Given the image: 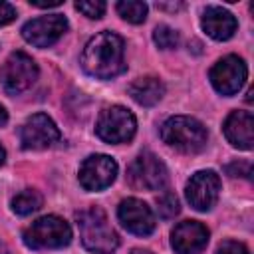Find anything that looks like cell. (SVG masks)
Instances as JSON below:
<instances>
[{"instance_id":"1","label":"cell","mask_w":254,"mask_h":254,"mask_svg":"<svg viewBox=\"0 0 254 254\" xmlns=\"http://www.w3.org/2000/svg\"><path fill=\"white\" fill-rule=\"evenodd\" d=\"M81 67L85 73L97 79H111L125 71V44L115 32L95 34L83 48Z\"/></svg>"},{"instance_id":"2","label":"cell","mask_w":254,"mask_h":254,"mask_svg":"<svg viewBox=\"0 0 254 254\" xmlns=\"http://www.w3.org/2000/svg\"><path fill=\"white\" fill-rule=\"evenodd\" d=\"M81 244L95 254H111L119 246L117 232L111 228L105 212L97 206L75 214Z\"/></svg>"},{"instance_id":"3","label":"cell","mask_w":254,"mask_h":254,"mask_svg":"<svg viewBox=\"0 0 254 254\" xmlns=\"http://www.w3.org/2000/svg\"><path fill=\"white\" fill-rule=\"evenodd\" d=\"M161 137L175 151L185 153V155H194L206 147L208 133H206V127L198 119L189 117V115H175L163 123Z\"/></svg>"},{"instance_id":"4","label":"cell","mask_w":254,"mask_h":254,"mask_svg":"<svg viewBox=\"0 0 254 254\" xmlns=\"http://www.w3.org/2000/svg\"><path fill=\"white\" fill-rule=\"evenodd\" d=\"M22 240L32 250L64 248L71 242V228L64 218H60L56 214H48V216L34 220L24 230Z\"/></svg>"},{"instance_id":"5","label":"cell","mask_w":254,"mask_h":254,"mask_svg":"<svg viewBox=\"0 0 254 254\" xmlns=\"http://www.w3.org/2000/svg\"><path fill=\"white\" fill-rule=\"evenodd\" d=\"M137 129L135 115L123 105L105 107L95 123V133L105 143H127L133 139Z\"/></svg>"},{"instance_id":"6","label":"cell","mask_w":254,"mask_h":254,"mask_svg":"<svg viewBox=\"0 0 254 254\" xmlns=\"http://www.w3.org/2000/svg\"><path fill=\"white\" fill-rule=\"evenodd\" d=\"M38 79L36 62L24 52H12L0 67V83L6 93L18 95L30 89Z\"/></svg>"},{"instance_id":"7","label":"cell","mask_w":254,"mask_h":254,"mask_svg":"<svg viewBox=\"0 0 254 254\" xmlns=\"http://www.w3.org/2000/svg\"><path fill=\"white\" fill-rule=\"evenodd\" d=\"M127 179H129L131 187H135V189H143V190H161V189L167 187L169 173H167L165 163H163L157 155L145 151V153H141V155L129 165Z\"/></svg>"},{"instance_id":"8","label":"cell","mask_w":254,"mask_h":254,"mask_svg":"<svg viewBox=\"0 0 254 254\" xmlns=\"http://www.w3.org/2000/svg\"><path fill=\"white\" fill-rule=\"evenodd\" d=\"M210 83L212 87L222 93V95H234L242 89L246 77H248V67L242 58L238 56H224L210 67Z\"/></svg>"},{"instance_id":"9","label":"cell","mask_w":254,"mask_h":254,"mask_svg":"<svg viewBox=\"0 0 254 254\" xmlns=\"http://www.w3.org/2000/svg\"><path fill=\"white\" fill-rule=\"evenodd\" d=\"M67 32V20L64 14L40 16L24 24L22 38L36 48H50Z\"/></svg>"},{"instance_id":"10","label":"cell","mask_w":254,"mask_h":254,"mask_svg":"<svg viewBox=\"0 0 254 254\" xmlns=\"http://www.w3.org/2000/svg\"><path fill=\"white\" fill-rule=\"evenodd\" d=\"M185 194H187V200L190 202V206L194 210L206 212L218 200V194H220V177L214 171H210V169L198 171V173H194L189 179L187 189H185Z\"/></svg>"},{"instance_id":"11","label":"cell","mask_w":254,"mask_h":254,"mask_svg":"<svg viewBox=\"0 0 254 254\" xmlns=\"http://www.w3.org/2000/svg\"><path fill=\"white\" fill-rule=\"evenodd\" d=\"M62 137L58 125L48 117L46 113H36L26 119V123L20 129V143L24 149H48L54 143H58Z\"/></svg>"},{"instance_id":"12","label":"cell","mask_w":254,"mask_h":254,"mask_svg":"<svg viewBox=\"0 0 254 254\" xmlns=\"http://www.w3.org/2000/svg\"><path fill=\"white\" fill-rule=\"evenodd\" d=\"M117 177V163L109 155H89L79 167V185L85 190H103Z\"/></svg>"},{"instance_id":"13","label":"cell","mask_w":254,"mask_h":254,"mask_svg":"<svg viewBox=\"0 0 254 254\" xmlns=\"http://www.w3.org/2000/svg\"><path fill=\"white\" fill-rule=\"evenodd\" d=\"M117 218L125 230L137 236H147L155 230V214L153 210L139 198H125L117 208Z\"/></svg>"},{"instance_id":"14","label":"cell","mask_w":254,"mask_h":254,"mask_svg":"<svg viewBox=\"0 0 254 254\" xmlns=\"http://www.w3.org/2000/svg\"><path fill=\"white\" fill-rule=\"evenodd\" d=\"M208 244V228L196 220H183L171 232V246L177 254H200Z\"/></svg>"},{"instance_id":"15","label":"cell","mask_w":254,"mask_h":254,"mask_svg":"<svg viewBox=\"0 0 254 254\" xmlns=\"http://www.w3.org/2000/svg\"><path fill=\"white\" fill-rule=\"evenodd\" d=\"M224 137L232 147L252 149L254 143V117L250 111H232L224 121Z\"/></svg>"},{"instance_id":"16","label":"cell","mask_w":254,"mask_h":254,"mask_svg":"<svg viewBox=\"0 0 254 254\" xmlns=\"http://www.w3.org/2000/svg\"><path fill=\"white\" fill-rule=\"evenodd\" d=\"M200 26L212 40L224 42V40H230L234 36L236 28H238V22L228 10H224L220 6H208L202 12Z\"/></svg>"},{"instance_id":"17","label":"cell","mask_w":254,"mask_h":254,"mask_svg":"<svg viewBox=\"0 0 254 254\" xmlns=\"http://www.w3.org/2000/svg\"><path fill=\"white\" fill-rule=\"evenodd\" d=\"M129 95L133 97L135 103L143 105V107H151L155 103H159L165 95V85L159 77L155 75H145V77H137L135 81L129 83L127 87Z\"/></svg>"},{"instance_id":"18","label":"cell","mask_w":254,"mask_h":254,"mask_svg":"<svg viewBox=\"0 0 254 254\" xmlns=\"http://www.w3.org/2000/svg\"><path fill=\"white\" fill-rule=\"evenodd\" d=\"M42 202H44V198H42V194H40L38 190L26 189V190L18 192V194L12 198V210H14L16 214H20V216H28V214L36 212V210L42 206Z\"/></svg>"},{"instance_id":"19","label":"cell","mask_w":254,"mask_h":254,"mask_svg":"<svg viewBox=\"0 0 254 254\" xmlns=\"http://www.w3.org/2000/svg\"><path fill=\"white\" fill-rule=\"evenodd\" d=\"M115 8H117L119 16L131 24H141L147 18V4L139 2V0H121V2H117Z\"/></svg>"},{"instance_id":"20","label":"cell","mask_w":254,"mask_h":254,"mask_svg":"<svg viewBox=\"0 0 254 254\" xmlns=\"http://www.w3.org/2000/svg\"><path fill=\"white\" fill-rule=\"evenodd\" d=\"M153 42L161 50H173V48L179 46V32L173 30L171 26H167V24H161L153 32Z\"/></svg>"},{"instance_id":"21","label":"cell","mask_w":254,"mask_h":254,"mask_svg":"<svg viewBox=\"0 0 254 254\" xmlns=\"http://www.w3.org/2000/svg\"><path fill=\"white\" fill-rule=\"evenodd\" d=\"M157 206H159V214L161 218H173L175 214H179V198L173 192H165L157 198Z\"/></svg>"},{"instance_id":"22","label":"cell","mask_w":254,"mask_h":254,"mask_svg":"<svg viewBox=\"0 0 254 254\" xmlns=\"http://www.w3.org/2000/svg\"><path fill=\"white\" fill-rule=\"evenodd\" d=\"M105 8L107 6L101 0H79V2H75V10H79L83 16H87L91 20L101 18L105 14Z\"/></svg>"},{"instance_id":"23","label":"cell","mask_w":254,"mask_h":254,"mask_svg":"<svg viewBox=\"0 0 254 254\" xmlns=\"http://www.w3.org/2000/svg\"><path fill=\"white\" fill-rule=\"evenodd\" d=\"M216 254H250V252H248V248H246L242 242L224 240V242L216 248Z\"/></svg>"},{"instance_id":"24","label":"cell","mask_w":254,"mask_h":254,"mask_svg":"<svg viewBox=\"0 0 254 254\" xmlns=\"http://www.w3.org/2000/svg\"><path fill=\"white\" fill-rule=\"evenodd\" d=\"M250 171H252V165L248 161H240V163H232L226 167V173L230 177H244V179H250Z\"/></svg>"},{"instance_id":"25","label":"cell","mask_w":254,"mask_h":254,"mask_svg":"<svg viewBox=\"0 0 254 254\" xmlns=\"http://www.w3.org/2000/svg\"><path fill=\"white\" fill-rule=\"evenodd\" d=\"M16 18V8L10 2H0V26L10 24Z\"/></svg>"},{"instance_id":"26","label":"cell","mask_w":254,"mask_h":254,"mask_svg":"<svg viewBox=\"0 0 254 254\" xmlns=\"http://www.w3.org/2000/svg\"><path fill=\"white\" fill-rule=\"evenodd\" d=\"M30 4L36 6V8H54V6H60L62 0H52V2H30Z\"/></svg>"},{"instance_id":"27","label":"cell","mask_w":254,"mask_h":254,"mask_svg":"<svg viewBox=\"0 0 254 254\" xmlns=\"http://www.w3.org/2000/svg\"><path fill=\"white\" fill-rule=\"evenodd\" d=\"M6 121H8V111L4 109V105H0V127L6 125Z\"/></svg>"},{"instance_id":"28","label":"cell","mask_w":254,"mask_h":254,"mask_svg":"<svg viewBox=\"0 0 254 254\" xmlns=\"http://www.w3.org/2000/svg\"><path fill=\"white\" fill-rule=\"evenodd\" d=\"M4 159H6V151H4V147L0 145V165H4Z\"/></svg>"},{"instance_id":"29","label":"cell","mask_w":254,"mask_h":254,"mask_svg":"<svg viewBox=\"0 0 254 254\" xmlns=\"http://www.w3.org/2000/svg\"><path fill=\"white\" fill-rule=\"evenodd\" d=\"M0 254H8V248H6V244L0 240Z\"/></svg>"},{"instance_id":"30","label":"cell","mask_w":254,"mask_h":254,"mask_svg":"<svg viewBox=\"0 0 254 254\" xmlns=\"http://www.w3.org/2000/svg\"><path fill=\"white\" fill-rule=\"evenodd\" d=\"M131 254H153V252H149V250H141V248H137V250H133Z\"/></svg>"}]
</instances>
